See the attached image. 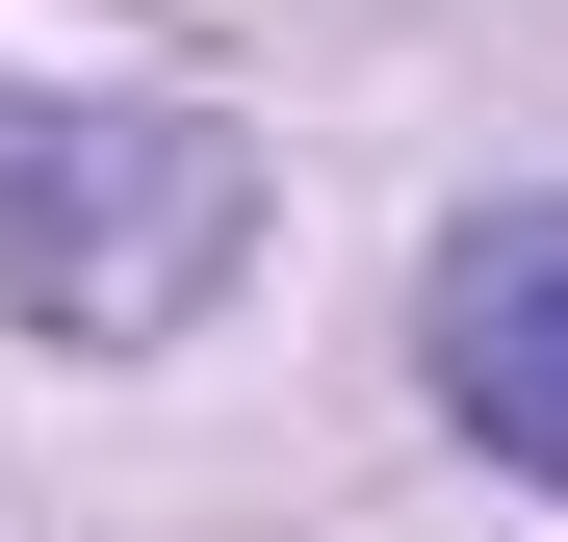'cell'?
Listing matches in <instances>:
<instances>
[{"mask_svg":"<svg viewBox=\"0 0 568 542\" xmlns=\"http://www.w3.org/2000/svg\"><path fill=\"white\" fill-rule=\"evenodd\" d=\"M258 258V155L181 104H0V310L27 336H181Z\"/></svg>","mask_w":568,"mask_h":542,"instance_id":"1","label":"cell"},{"mask_svg":"<svg viewBox=\"0 0 568 542\" xmlns=\"http://www.w3.org/2000/svg\"><path fill=\"white\" fill-rule=\"evenodd\" d=\"M439 413L491 439V466L568 491V207H517V233L439 258Z\"/></svg>","mask_w":568,"mask_h":542,"instance_id":"2","label":"cell"}]
</instances>
